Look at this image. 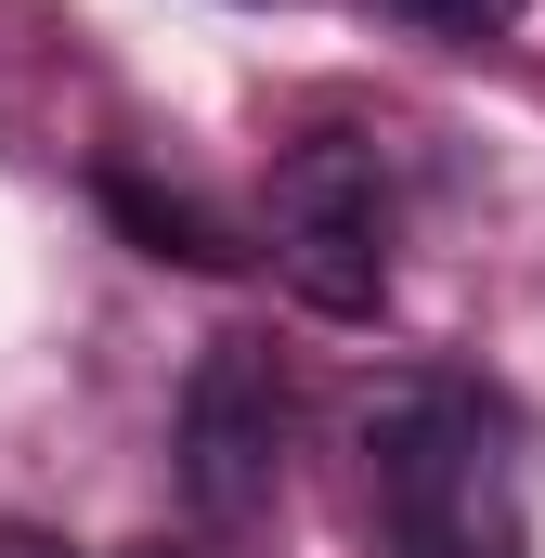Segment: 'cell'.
I'll return each instance as SVG.
<instances>
[{
    "instance_id": "obj_4",
    "label": "cell",
    "mask_w": 545,
    "mask_h": 558,
    "mask_svg": "<svg viewBox=\"0 0 545 558\" xmlns=\"http://www.w3.org/2000/svg\"><path fill=\"white\" fill-rule=\"evenodd\" d=\"M105 208L131 221L156 260H195V274H221V260H234V247H221V221H208V208H182V195H156V182H105Z\"/></svg>"
},
{
    "instance_id": "obj_5",
    "label": "cell",
    "mask_w": 545,
    "mask_h": 558,
    "mask_svg": "<svg viewBox=\"0 0 545 558\" xmlns=\"http://www.w3.org/2000/svg\"><path fill=\"white\" fill-rule=\"evenodd\" d=\"M390 26H415V39H494V26H520L533 0H377Z\"/></svg>"
},
{
    "instance_id": "obj_3",
    "label": "cell",
    "mask_w": 545,
    "mask_h": 558,
    "mask_svg": "<svg viewBox=\"0 0 545 558\" xmlns=\"http://www.w3.org/2000/svg\"><path fill=\"white\" fill-rule=\"evenodd\" d=\"M272 481H286V377H272V351L221 338L182 390V494H195V520L234 533L272 507Z\"/></svg>"
},
{
    "instance_id": "obj_2",
    "label": "cell",
    "mask_w": 545,
    "mask_h": 558,
    "mask_svg": "<svg viewBox=\"0 0 545 558\" xmlns=\"http://www.w3.org/2000/svg\"><path fill=\"white\" fill-rule=\"evenodd\" d=\"M272 260L338 325L390 299V169H377V143H299L272 169Z\"/></svg>"
},
{
    "instance_id": "obj_6",
    "label": "cell",
    "mask_w": 545,
    "mask_h": 558,
    "mask_svg": "<svg viewBox=\"0 0 545 558\" xmlns=\"http://www.w3.org/2000/svg\"><path fill=\"white\" fill-rule=\"evenodd\" d=\"M0 558H65V546H39V533H0Z\"/></svg>"
},
{
    "instance_id": "obj_1",
    "label": "cell",
    "mask_w": 545,
    "mask_h": 558,
    "mask_svg": "<svg viewBox=\"0 0 545 558\" xmlns=\"http://www.w3.org/2000/svg\"><path fill=\"white\" fill-rule=\"evenodd\" d=\"M364 481L390 558H520V454L507 416L455 377H415L364 416Z\"/></svg>"
}]
</instances>
